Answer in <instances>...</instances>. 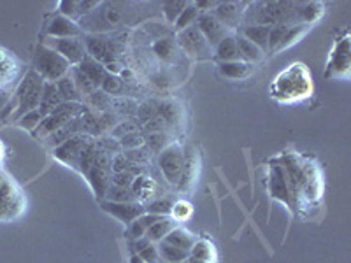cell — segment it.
<instances>
[{
  "label": "cell",
  "instance_id": "obj_12",
  "mask_svg": "<svg viewBox=\"0 0 351 263\" xmlns=\"http://www.w3.org/2000/svg\"><path fill=\"white\" fill-rule=\"evenodd\" d=\"M178 44L180 48L186 53L188 56H192L195 60H208L213 58V48L206 40V37L200 34V30L195 27H190L178 36Z\"/></svg>",
  "mask_w": 351,
  "mask_h": 263
},
{
  "label": "cell",
  "instance_id": "obj_10",
  "mask_svg": "<svg viewBox=\"0 0 351 263\" xmlns=\"http://www.w3.org/2000/svg\"><path fill=\"white\" fill-rule=\"evenodd\" d=\"M25 211V197L14 179L4 172L0 184V221H12Z\"/></svg>",
  "mask_w": 351,
  "mask_h": 263
},
{
  "label": "cell",
  "instance_id": "obj_7",
  "mask_svg": "<svg viewBox=\"0 0 351 263\" xmlns=\"http://www.w3.org/2000/svg\"><path fill=\"white\" fill-rule=\"evenodd\" d=\"M325 79L348 81L351 77V36L350 30H344L343 36L334 40L328 60L325 65Z\"/></svg>",
  "mask_w": 351,
  "mask_h": 263
},
{
  "label": "cell",
  "instance_id": "obj_6",
  "mask_svg": "<svg viewBox=\"0 0 351 263\" xmlns=\"http://www.w3.org/2000/svg\"><path fill=\"white\" fill-rule=\"evenodd\" d=\"M34 71L43 77L46 83H56L71 72V64L64 56L58 55L55 49L44 42L37 44L34 49Z\"/></svg>",
  "mask_w": 351,
  "mask_h": 263
},
{
  "label": "cell",
  "instance_id": "obj_13",
  "mask_svg": "<svg viewBox=\"0 0 351 263\" xmlns=\"http://www.w3.org/2000/svg\"><path fill=\"white\" fill-rule=\"evenodd\" d=\"M81 36H83V30H81L80 23L64 16L60 12H55L46 21V28H44L46 39H72V37Z\"/></svg>",
  "mask_w": 351,
  "mask_h": 263
},
{
  "label": "cell",
  "instance_id": "obj_45",
  "mask_svg": "<svg viewBox=\"0 0 351 263\" xmlns=\"http://www.w3.org/2000/svg\"><path fill=\"white\" fill-rule=\"evenodd\" d=\"M4 156H5V146H4V142L0 140V164L4 162Z\"/></svg>",
  "mask_w": 351,
  "mask_h": 263
},
{
  "label": "cell",
  "instance_id": "obj_28",
  "mask_svg": "<svg viewBox=\"0 0 351 263\" xmlns=\"http://www.w3.org/2000/svg\"><path fill=\"white\" fill-rule=\"evenodd\" d=\"M255 71V67L243 60H237V62H227V64H218V72L221 74L223 77L227 79H234V81H239V79H246L250 77Z\"/></svg>",
  "mask_w": 351,
  "mask_h": 263
},
{
  "label": "cell",
  "instance_id": "obj_17",
  "mask_svg": "<svg viewBox=\"0 0 351 263\" xmlns=\"http://www.w3.org/2000/svg\"><path fill=\"white\" fill-rule=\"evenodd\" d=\"M92 140L93 139H90L88 136L71 137L69 140L62 142L60 146H56V148H55V158L60 160L62 164L72 167V165H74V162L77 160V156H80L81 153H83L84 149L88 148V146H90V142H92Z\"/></svg>",
  "mask_w": 351,
  "mask_h": 263
},
{
  "label": "cell",
  "instance_id": "obj_31",
  "mask_svg": "<svg viewBox=\"0 0 351 263\" xmlns=\"http://www.w3.org/2000/svg\"><path fill=\"white\" fill-rule=\"evenodd\" d=\"M311 28H313L311 25H293V27H287L283 39H281V42L278 44V48L274 49V53H272V55L283 51V49H287V48H291V46L299 42V40L302 39V37L306 36L309 30H311Z\"/></svg>",
  "mask_w": 351,
  "mask_h": 263
},
{
  "label": "cell",
  "instance_id": "obj_40",
  "mask_svg": "<svg viewBox=\"0 0 351 263\" xmlns=\"http://www.w3.org/2000/svg\"><path fill=\"white\" fill-rule=\"evenodd\" d=\"M16 123L20 125L21 128H25V130H30V132L37 130V128H39V125L43 123V114L39 112V109H36V111H30V112H27L25 116H21Z\"/></svg>",
  "mask_w": 351,
  "mask_h": 263
},
{
  "label": "cell",
  "instance_id": "obj_36",
  "mask_svg": "<svg viewBox=\"0 0 351 263\" xmlns=\"http://www.w3.org/2000/svg\"><path fill=\"white\" fill-rule=\"evenodd\" d=\"M153 51L162 62H172L176 56V42L169 37H160L153 42Z\"/></svg>",
  "mask_w": 351,
  "mask_h": 263
},
{
  "label": "cell",
  "instance_id": "obj_48",
  "mask_svg": "<svg viewBox=\"0 0 351 263\" xmlns=\"http://www.w3.org/2000/svg\"><path fill=\"white\" fill-rule=\"evenodd\" d=\"M5 88H8V86H5ZM0 90H2V86H0Z\"/></svg>",
  "mask_w": 351,
  "mask_h": 263
},
{
  "label": "cell",
  "instance_id": "obj_44",
  "mask_svg": "<svg viewBox=\"0 0 351 263\" xmlns=\"http://www.w3.org/2000/svg\"><path fill=\"white\" fill-rule=\"evenodd\" d=\"M143 142H144V140L141 139L137 134H128V136H121V146H123V148H127L128 151H132V149H139V146Z\"/></svg>",
  "mask_w": 351,
  "mask_h": 263
},
{
  "label": "cell",
  "instance_id": "obj_32",
  "mask_svg": "<svg viewBox=\"0 0 351 263\" xmlns=\"http://www.w3.org/2000/svg\"><path fill=\"white\" fill-rule=\"evenodd\" d=\"M190 256L200 260L204 263H216L218 262V253H216L215 244L209 239H200L195 242L193 249L190 251Z\"/></svg>",
  "mask_w": 351,
  "mask_h": 263
},
{
  "label": "cell",
  "instance_id": "obj_2",
  "mask_svg": "<svg viewBox=\"0 0 351 263\" xmlns=\"http://www.w3.org/2000/svg\"><path fill=\"white\" fill-rule=\"evenodd\" d=\"M315 92L311 71L302 62H293L272 79L269 95L278 104H299L311 99Z\"/></svg>",
  "mask_w": 351,
  "mask_h": 263
},
{
  "label": "cell",
  "instance_id": "obj_34",
  "mask_svg": "<svg viewBox=\"0 0 351 263\" xmlns=\"http://www.w3.org/2000/svg\"><path fill=\"white\" fill-rule=\"evenodd\" d=\"M56 90L60 93V97L64 99V102H76L77 97H80V90H77V84L72 77V74L69 72L67 76H64L62 79L56 81Z\"/></svg>",
  "mask_w": 351,
  "mask_h": 263
},
{
  "label": "cell",
  "instance_id": "obj_5",
  "mask_svg": "<svg viewBox=\"0 0 351 263\" xmlns=\"http://www.w3.org/2000/svg\"><path fill=\"white\" fill-rule=\"evenodd\" d=\"M43 88H44V79L37 74L36 71H28L23 76V79L20 81V84L14 90V95L12 99L16 100V111L14 114L9 118L11 121H18L21 116H25L27 112L36 111L39 109L40 95H43Z\"/></svg>",
  "mask_w": 351,
  "mask_h": 263
},
{
  "label": "cell",
  "instance_id": "obj_19",
  "mask_svg": "<svg viewBox=\"0 0 351 263\" xmlns=\"http://www.w3.org/2000/svg\"><path fill=\"white\" fill-rule=\"evenodd\" d=\"M197 28H199L200 34L206 37V40H208L211 48H215L216 44L223 39L225 36L232 34V32H228L227 28L219 23V21L216 20L215 16H213V12H206V14H200L199 21H197Z\"/></svg>",
  "mask_w": 351,
  "mask_h": 263
},
{
  "label": "cell",
  "instance_id": "obj_29",
  "mask_svg": "<svg viewBox=\"0 0 351 263\" xmlns=\"http://www.w3.org/2000/svg\"><path fill=\"white\" fill-rule=\"evenodd\" d=\"M176 227H180V225L176 223L171 216H162L158 221H155V223L149 227V230L146 231V237H148L152 242L158 244V242H162V240H164Z\"/></svg>",
  "mask_w": 351,
  "mask_h": 263
},
{
  "label": "cell",
  "instance_id": "obj_43",
  "mask_svg": "<svg viewBox=\"0 0 351 263\" xmlns=\"http://www.w3.org/2000/svg\"><path fill=\"white\" fill-rule=\"evenodd\" d=\"M100 88L104 90V93H114L121 88V79L118 76H114V74H108Z\"/></svg>",
  "mask_w": 351,
  "mask_h": 263
},
{
  "label": "cell",
  "instance_id": "obj_9",
  "mask_svg": "<svg viewBox=\"0 0 351 263\" xmlns=\"http://www.w3.org/2000/svg\"><path fill=\"white\" fill-rule=\"evenodd\" d=\"M184 167V146L180 142H171L167 148L158 153V168L164 175L165 183L178 190L181 183Z\"/></svg>",
  "mask_w": 351,
  "mask_h": 263
},
{
  "label": "cell",
  "instance_id": "obj_25",
  "mask_svg": "<svg viewBox=\"0 0 351 263\" xmlns=\"http://www.w3.org/2000/svg\"><path fill=\"white\" fill-rule=\"evenodd\" d=\"M62 104H64V99H62L58 90H56V84L46 83V81H44L43 95H40V102H39V112L43 114V120L49 114V112H53L58 105Z\"/></svg>",
  "mask_w": 351,
  "mask_h": 263
},
{
  "label": "cell",
  "instance_id": "obj_3",
  "mask_svg": "<svg viewBox=\"0 0 351 263\" xmlns=\"http://www.w3.org/2000/svg\"><path fill=\"white\" fill-rule=\"evenodd\" d=\"M72 168L84 175L97 199H106L112 179V155L108 149L100 148L95 140H92L90 146L77 156Z\"/></svg>",
  "mask_w": 351,
  "mask_h": 263
},
{
  "label": "cell",
  "instance_id": "obj_15",
  "mask_svg": "<svg viewBox=\"0 0 351 263\" xmlns=\"http://www.w3.org/2000/svg\"><path fill=\"white\" fill-rule=\"evenodd\" d=\"M246 4L247 2H218L213 11V16L223 25L228 32L236 34L237 28L243 25Z\"/></svg>",
  "mask_w": 351,
  "mask_h": 263
},
{
  "label": "cell",
  "instance_id": "obj_39",
  "mask_svg": "<svg viewBox=\"0 0 351 263\" xmlns=\"http://www.w3.org/2000/svg\"><path fill=\"white\" fill-rule=\"evenodd\" d=\"M104 200H109V202H137L130 188H118L112 186V184L109 186Z\"/></svg>",
  "mask_w": 351,
  "mask_h": 263
},
{
  "label": "cell",
  "instance_id": "obj_38",
  "mask_svg": "<svg viewBox=\"0 0 351 263\" xmlns=\"http://www.w3.org/2000/svg\"><path fill=\"white\" fill-rule=\"evenodd\" d=\"M172 200H169L167 197L164 199H153L152 202L144 203V209L146 212L149 214H156V216H169L171 214V209H172Z\"/></svg>",
  "mask_w": 351,
  "mask_h": 263
},
{
  "label": "cell",
  "instance_id": "obj_30",
  "mask_svg": "<svg viewBox=\"0 0 351 263\" xmlns=\"http://www.w3.org/2000/svg\"><path fill=\"white\" fill-rule=\"evenodd\" d=\"M162 218V216H156V214H149V212H144V214H141L139 218L134 219L130 225L127 227V236L130 237L132 240H137L141 239V237H146V231L149 230V227H152L155 221H158V219Z\"/></svg>",
  "mask_w": 351,
  "mask_h": 263
},
{
  "label": "cell",
  "instance_id": "obj_33",
  "mask_svg": "<svg viewBox=\"0 0 351 263\" xmlns=\"http://www.w3.org/2000/svg\"><path fill=\"white\" fill-rule=\"evenodd\" d=\"M199 16H200V11L197 9L195 2H188L186 8L183 9V12H181L180 16H178V20L174 21V28L178 30V32H183V30H186V28L195 27L197 21H199Z\"/></svg>",
  "mask_w": 351,
  "mask_h": 263
},
{
  "label": "cell",
  "instance_id": "obj_26",
  "mask_svg": "<svg viewBox=\"0 0 351 263\" xmlns=\"http://www.w3.org/2000/svg\"><path fill=\"white\" fill-rule=\"evenodd\" d=\"M164 240L167 244H171V246L178 247V249H183V251L190 253L193 249V246H195L197 240H199V237H197L195 234H192L188 228H184L183 225H180V227H176Z\"/></svg>",
  "mask_w": 351,
  "mask_h": 263
},
{
  "label": "cell",
  "instance_id": "obj_27",
  "mask_svg": "<svg viewBox=\"0 0 351 263\" xmlns=\"http://www.w3.org/2000/svg\"><path fill=\"white\" fill-rule=\"evenodd\" d=\"M236 39H237V51H239V60L246 62V64L253 65V67L262 64V62L265 60V56L267 55H265L258 46H255V44L250 42V40H246L244 37L237 36V34H236Z\"/></svg>",
  "mask_w": 351,
  "mask_h": 263
},
{
  "label": "cell",
  "instance_id": "obj_1",
  "mask_svg": "<svg viewBox=\"0 0 351 263\" xmlns=\"http://www.w3.org/2000/svg\"><path fill=\"white\" fill-rule=\"evenodd\" d=\"M290 184L293 199V214L299 218H311L318 211L325 195L324 171L311 156L304 155L297 149H287L278 155Z\"/></svg>",
  "mask_w": 351,
  "mask_h": 263
},
{
  "label": "cell",
  "instance_id": "obj_16",
  "mask_svg": "<svg viewBox=\"0 0 351 263\" xmlns=\"http://www.w3.org/2000/svg\"><path fill=\"white\" fill-rule=\"evenodd\" d=\"M99 203L102 211L111 214L112 218L118 219L125 227H128L134 219H137L141 214L146 212L144 203L141 202H109V200H99Z\"/></svg>",
  "mask_w": 351,
  "mask_h": 263
},
{
  "label": "cell",
  "instance_id": "obj_35",
  "mask_svg": "<svg viewBox=\"0 0 351 263\" xmlns=\"http://www.w3.org/2000/svg\"><path fill=\"white\" fill-rule=\"evenodd\" d=\"M156 246H158V253L160 256H162V262L164 263H183L184 260L190 256V253L188 251L178 249V247L171 246V244H167L165 240L158 242Z\"/></svg>",
  "mask_w": 351,
  "mask_h": 263
},
{
  "label": "cell",
  "instance_id": "obj_23",
  "mask_svg": "<svg viewBox=\"0 0 351 263\" xmlns=\"http://www.w3.org/2000/svg\"><path fill=\"white\" fill-rule=\"evenodd\" d=\"M77 71L83 74L84 77H86L90 83L93 84L95 88L102 86V83H104L106 76H108L109 72L106 71V67L102 64H99L97 60H93V58H90V56H86L83 62H81L80 65H77Z\"/></svg>",
  "mask_w": 351,
  "mask_h": 263
},
{
  "label": "cell",
  "instance_id": "obj_18",
  "mask_svg": "<svg viewBox=\"0 0 351 263\" xmlns=\"http://www.w3.org/2000/svg\"><path fill=\"white\" fill-rule=\"evenodd\" d=\"M199 168H200L199 153H197L193 148H184L183 175H181V183L176 192H180V193L192 192L193 186H195L197 183V177H199Z\"/></svg>",
  "mask_w": 351,
  "mask_h": 263
},
{
  "label": "cell",
  "instance_id": "obj_14",
  "mask_svg": "<svg viewBox=\"0 0 351 263\" xmlns=\"http://www.w3.org/2000/svg\"><path fill=\"white\" fill-rule=\"evenodd\" d=\"M46 46H49L51 49H55L58 55H62L65 60L72 65H80L81 62L88 56L86 46H84V40H81V37H72V39H46Z\"/></svg>",
  "mask_w": 351,
  "mask_h": 263
},
{
  "label": "cell",
  "instance_id": "obj_4",
  "mask_svg": "<svg viewBox=\"0 0 351 263\" xmlns=\"http://www.w3.org/2000/svg\"><path fill=\"white\" fill-rule=\"evenodd\" d=\"M243 25L293 27L304 23V2H247Z\"/></svg>",
  "mask_w": 351,
  "mask_h": 263
},
{
  "label": "cell",
  "instance_id": "obj_47",
  "mask_svg": "<svg viewBox=\"0 0 351 263\" xmlns=\"http://www.w3.org/2000/svg\"><path fill=\"white\" fill-rule=\"evenodd\" d=\"M183 263H204V262H200V260H197V258H193V256H188L186 260H184Z\"/></svg>",
  "mask_w": 351,
  "mask_h": 263
},
{
  "label": "cell",
  "instance_id": "obj_46",
  "mask_svg": "<svg viewBox=\"0 0 351 263\" xmlns=\"http://www.w3.org/2000/svg\"><path fill=\"white\" fill-rule=\"evenodd\" d=\"M130 263H144V262H143V260L139 258V256L134 255V253H132V256H130Z\"/></svg>",
  "mask_w": 351,
  "mask_h": 263
},
{
  "label": "cell",
  "instance_id": "obj_42",
  "mask_svg": "<svg viewBox=\"0 0 351 263\" xmlns=\"http://www.w3.org/2000/svg\"><path fill=\"white\" fill-rule=\"evenodd\" d=\"M134 179H136L134 172H116V174H112L111 184L118 188H132Z\"/></svg>",
  "mask_w": 351,
  "mask_h": 263
},
{
  "label": "cell",
  "instance_id": "obj_41",
  "mask_svg": "<svg viewBox=\"0 0 351 263\" xmlns=\"http://www.w3.org/2000/svg\"><path fill=\"white\" fill-rule=\"evenodd\" d=\"M188 2H174V0H171V2H165L164 4V14L165 18H167L169 23L174 25V21L178 20V16H180L181 12H183V9L186 8Z\"/></svg>",
  "mask_w": 351,
  "mask_h": 263
},
{
  "label": "cell",
  "instance_id": "obj_20",
  "mask_svg": "<svg viewBox=\"0 0 351 263\" xmlns=\"http://www.w3.org/2000/svg\"><path fill=\"white\" fill-rule=\"evenodd\" d=\"M213 58L218 64H227V62L239 60V51H237V39L236 34H228L219 40L213 48Z\"/></svg>",
  "mask_w": 351,
  "mask_h": 263
},
{
  "label": "cell",
  "instance_id": "obj_24",
  "mask_svg": "<svg viewBox=\"0 0 351 263\" xmlns=\"http://www.w3.org/2000/svg\"><path fill=\"white\" fill-rule=\"evenodd\" d=\"M132 253L139 256L144 263H164L158 253V246L148 239L141 237L137 240H132Z\"/></svg>",
  "mask_w": 351,
  "mask_h": 263
},
{
  "label": "cell",
  "instance_id": "obj_21",
  "mask_svg": "<svg viewBox=\"0 0 351 263\" xmlns=\"http://www.w3.org/2000/svg\"><path fill=\"white\" fill-rule=\"evenodd\" d=\"M269 30H271V27H265V25H241L236 30V34L250 40V42H253L255 46H258L267 55Z\"/></svg>",
  "mask_w": 351,
  "mask_h": 263
},
{
  "label": "cell",
  "instance_id": "obj_22",
  "mask_svg": "<svg viewBox=\"0 0 351 263\" xmlns=\"http://www.w3.org/2000/svg\"><path fill=\"white\" fill-rule=\"evenodd\" d=\"M132 193L136 197L137 202L141 203H148L152 202L153 199H156V183L155 179H152L149 175L146 174H139L136 175V179H134V184H132Z\"/></svg>",
  "mask_w": 351,
  "mask_h": 263
},
{
  "label": "cell",
  "instance_id": "obj_37",
  "mask_svg": "<svg viewBox=\"0 0 351 263\" xmlns=\"http://www.w3.org/2000/svg\"><path fill=\"white\" fill-rule=\"evenodd\" d=\"M169 216H171L178 225H183L184 221H188V219L193 216V205L188 202V200H183V199L176 200V202L172 203L171 214Z\"/></svg>",
  "mask_w": 351,
  "mask_h": 263
},
{
  "label": "cell",
  "instance_id": "obj_8",
  "mask_svg": "<svg viewBox=\"0 0 351 263\" xmlns=\"http://www.w3.org/2000/svg\"><path fill=\"white\" fill-rule=\"evenodd\" d=\"M265 190L272 200L283 203L285 208L293 212V199H291L290 184H288L287 174L281 165L278 155L272 156L265 164Z\"/></svg>",
  "mask_w": 351,
  "mask_h": 263
},
{
  "label": "cell",
  "instance_id": "obj_11",
  "mask_svg": "<svg viewBox=\"0 0 351 263\" xmlns=\"http://www.w3.org/2000/svg\"><path fill=\"white\" fill-rule=\"evenodd\" d=\"M81 112H83V105L81 104H77V102H64V104L58 105L55 111L49 112V114L44 118L43 123H40L39 128L36 130L37 137L53 136L55 132H58L60 128H64L65 125H69L71 121L80 118Z\"/></svg>",
  "mask_w": 351,
  "mask_h": 263
}]
</instances>
